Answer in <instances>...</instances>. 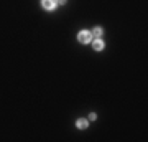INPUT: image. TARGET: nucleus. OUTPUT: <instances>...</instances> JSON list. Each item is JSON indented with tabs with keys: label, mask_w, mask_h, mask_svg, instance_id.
Masks as SVG:
<instances>
[{
	"label": "nucleus",
	"mask_w": 148,
	"mask_h": 142,
	"mask_svg": "<svg viewBox=\"0 0 148 142\" xmlns=\"http://www.w3.org/2000/svg\"><path fill=\"white\" fill-rule=\"evenodd\" d=\"M101 35H102V28H95V30H94V37L101 38Z\"/></svg>",
	"instance_id": "39448f33"
},
{
	"label": "nucleus",
	"mask_w": 148,
	"mask_h": 142,
	"mask_svg": "<svg viewBox=\"0 0 148 142\" xmlns=\"http://www.w3.org/2000/svg\"><path fill=\"white\" fill-rule=\"evenodd\" d=\"M102 48H104V42H102V40H94V50L101 51Z\"/></svg>",
	"instance_id": "7ed1b4c3"
},
{
	"label": "nucleus",
	"mask_w": 148,
	"mask_h": 142,
	"mask_svg": "<svg viewBox=\"0 0 148 142\" xmlns=\"http://www.w3.org/2000/svg\"><path fill=\"white\" fill-rule=\"evenodd\" d=\"M76 126L79 127V129H86V127H87V121H86V119H77Z\"/></svg>",
	"instance_id": "20e7f679"
},
{
	"label": "nucleus",
	"mask_w": 148,
	"mask_h": 142,
	"mask_svg": "<svg viewBox=\"0 0 148 142\" xmlns=\"http://www.w3.org/2000/svg\"><path fill=\"white\" fill-rule=\"evenodd\" d=\"M77 40H79L81 43H89L90 40H92V33L90 32H79V35H77Z\"/></svg>",
	"instance_id": "f257e3e1"
},
{
	"label": "nucleus",
	"mask_w": 148,
	"mask_h": 142,
	"mask_svg": "<svg viewBox=\"0 0 148 142\" xmlns=\"http://www.w3.org/2000/svg\"><path fill=\"white\" fill-rule=\"evenodd\" d=\"M64 2H66V0H58V3H64Z\"/></svg>",
	"instance_id": "423d86ee"
},
{
	"label": "nucleus",
	"mask_w": 148,
	"mask_h": 142,
	"mask_svg": "<svg viewBox=\"0 0 148 142\" xmlns=\"http://www.w3.org/2000/svg\"><path fill=\"white\" fill-rule=\"evenodd\" d=\"M41 3L46 10H54V8L58 7V0H43Z\"/></svg>",
	"instance_id": "f03ea898"
}]
</instances>
